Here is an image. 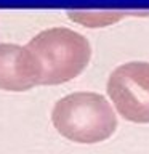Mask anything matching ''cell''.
Returning a JSON list of instances; mask_svg holds the SVG:
<instances>
[{
    "label": "cell",
    "instance_id": "cell-1",
    "mask_svg": "<svg viewBox=\"0 0 149 154\" xmlns=\"http://www.w3.org/2000/svg\"><path fill=\"white\" fill-rule=\"evenodd\" d=\"M51 122L75 143H99L117 128V117L106 98L93 91H75L56 101Z\"/></svg>",
    "mask_w": 149,
    "mask_h": 154
},
{
    "label": "cell",
    "instance_id": "cell-5",
    "mask_svg": "<svg viewBox=\"0 0 149 154\" xmlns=\"http://www.w3.org/2000/svg\"><path fill=\"white\" fill-rule=\"evenodd\" d=\"M133 11H67L71 19L77 23H82L88 27H101L117 21L122 16H127Z\"/></svg>",
    "mask_w": 149,
    "mask_h": 154
},
{
    "label": "cell",
    "instance_id": "cell-2",
    "mask_svg": "<svg viewBox=\"0 0 149 154\" xmlns=\"http://www.w3.org/2000/svg\"><path fill=\"white\" fill-rule=\"evenodd\" d=\"M26 47L40 64V85H58L74 79L91 58L90 42L67 27H51L38 32Z\"/></svg>",
    "mask_w": 149,
    "mask_h": 154
},
{
    "label": "cell",
    "instance_id": "cell-4",
    "mask_svg": "<svg viewBox=\"0 0 149 154\" xmlns=\"http://www.w3.org/2000/svg\"><path fill=\"white\" fill-rule=\"evenodd\" d=\"M40 64L27 47L0 43V88L24 91L40 85Z\"/></svg>",
    "mask_w": 149,
    "mask_h": 154
},
{
    "label": "cell",
    "instance_id": "cell-3",
    "mask_svg": "<svg viewBox=\"0 0 149 154\" xmlns=\"http://www.w3.org/2000/svg\"><path fill=\"white\" fill-rule=\"evenodd\" d=\"M108 93L123 119L149 122V63L135 61L115 67L108 80Z\"/></svg>",
    "mask_w": 149,
    "mask_h": 154
}]
</instances>
